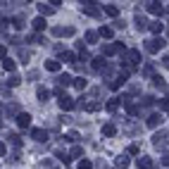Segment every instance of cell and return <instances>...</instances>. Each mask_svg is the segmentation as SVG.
<instances>
[{"label":"cell","mask_w":169,"mask_h":169,"mask_svg":"<svg viewBox=\"0 0 169 169\" xmlns=\"http://www.w3.org/2000/svg\"><path fill=\"white\" fill-rule=\"evenodd\" d=\"M117 164H119V167H126V164H129V160H126V157H119V160H117Z\"/></svg>","instance_id":"24"},{"label":"cell","mask_w":169,"mask_h":169,"mask_svg":"<svg viewBox=\"0 0 169 169\" xmlns=\"http://www.w3.org/2000/svg\"><path fill=\"white\" fill-rule=\"evenodd\" d=\"M162 45H164V41H162V38H152V41H148V45H145V48H148L150 53H157Z\"/></svg>","instance_id":"1"},{"label":"cell","mask_w":169,"mask_h":169,"mask_svg":"<svg viewBox=\"0 0 169 169\" xmlns=\"http://www.w3.org/2000/svg\"><path fill=\"white\" fill-rule=\"evenodd\" d=\"M60 107H62V110H71V107H74L69 95H60Z\"/></svg>","instance_id":"2"},{"label":"cell","mask_w":169,"mask_h":169,"mask_svg":"<svg viewBox=\"0 0 169 169\" xmlns=\"http://www.w3.org/2000/svg\"><path fill=\"white\" fill-rule=\"evenodd\" d=\"M91 167H93V164H91L88 160H81L79 162V169H91Z\"/></svg>","instance_id":"20"},{"label":"cell","mask_w":169,"mask_h":169,"mask_svg":"<svg viewBox=\"0 0 169 169\" xmlns=\"http://www.w3.org/2000/svg\"><path fill=\"white\" fill-rule=\"evenodd\" d=\"M17 124L22 126V129H24V126H29V124H31V117H29V115H19V119H17Z\"/></svg>","instance_id":"6"},{"label":"cell","mask_w":169,"mask_h":169,"mask_svg":"<svg viewBox=\"0 0 169 169\" xmlns=\"http://www.w3.org/2000/svg\"><path fill=\"white\" fill-rule=\"evenodd\" d=\"M105 12L110 14V17H117V14H119V10H117L115 5H107V7H105Z\"/></svg>","instance_id":"16"},{"label":"cell","mask_w":169,"mask_h":169,"mask_svg":"<svg viewBox=\"0 0 169 169\" xmlns=\"http://www.w3.org/2000/svg\"><path fill=\"white\" fill-rule=\"evenodd\" d=\"M38 10H41V14H53V7H45V5H38Z\"/></svg>","instance_id":"18"},{"label":"cell","mask_w":169,"mask_h":169,"mask_svg":"<svg viewBox=\"0 0 169 169\" xmlns=\"http://www.w3.org/2000/svg\"><path fill=\"white\" fill-rule=\"evenodd\" d=\"M34 29H38V31H41V29H45V19H43V17H36V19H34Z\"/></svg>","instance_id":"12"},{"label":"cell","mask_w":169,"mask_h":169,"mask_svg":"<svg viewBox=\"0 0 169 169\" xmlns=\"http://www.w3.org/2000/svg\"><path fill=\"white\" fill-rule=\"evenodd\" d=\"M19 83V76H10V86H17Z\"/></svg>","instance_id":"25"},{"label":"cell","mask_w":169,"mask_h":169,"mask_svg":"<svg viewBox=\"0 0 169 169\" xmlns=\"http://www.w3.org/2000/svg\"><path fill=\"white\" fill-rule=\"evenodd\" d=\"M148 12H152V14H160V12H162V5H160V2H148Z\"/></svg>","instance_id":"5"},{"label":"cell","mask_w":169,"mask_h":169,"mask_svg":"<svg viewBox=\"0 0 169 169\" xmlns=\"http://www.w3.org/2000/svg\"><path fill=\"white\" fill-rule=\"evenodd\" d=\"M103 64H105V60H103V57H98V60H95V62H93V69H100V67H103Z\"/></svg>","instance_id":"22"},{"label":"cell","mask_w":169,"mask_h":169,"mask_svg":"<svg viewBox=\"0 0 169 169\" xmlns=\"http://www.w3.org/2000/svg\"><path fill=\"white\" fill-rule=\"evenodd\" d=\"M67 141H79V134H76V131H69V134H67Z\"/></svg>","instance_id":"21"},{"label":"cell","mask_w":169,"mask_h":169,"mask_svg":"<svg viewBox=\"0 0 169 169\" xmlns=\"http://www.w3.org/2000/svg\"><path fill=\"white\" fill-rule=\"evenodd\" d=\"M76 88H81V91L86 88V79H76Z\"/></svg>","instance_id":"23"},{"label":"cell","mask_w":169,"mask_h":169,"mask_svg":"<svg viewBox=\"0 0 169 169\" xmlns=\"http://www.w3.org/2000/svg\"><path fill=\"white\" fill-rule=\"evenodd\" d=\"M164 67H167V69H169V57H164Z\"/></svg>","instance_id":"30"},{"label":"cell","mask_w":169,"mask_h":169,"mask_svg":"<svg viewBox=\"0 0 169 169\" xmlns=\"http://www.w3.org/2000/svg\"><path fill=\"white\" fill-rule=\"evenodd\" d=\"M100 36H103V38H112V29H110V26H103V29H100Z\"/></svg>","instance_id":"17"},{"label":"cell","mask_w":169,"mask_h":169,"mask_svg":"<svg viewBox=\"0 0 169 169\" xmlns=\"http://www.w3.org/2000/svg\"><path fill=\"white\" fill-rule=\"evenodd\" d=\"M162 29H164L162 22H152V24H150V31H152V34H162Z\"/></svg>","instance_id":"8"},{"label":"cell","mask_w":169,"mask_h":169,"mask_svg":"<svg viewBox=\"0 0 169 169\" xmlns=\"http://www.w3.org/2000/svg\"><path fill=\"white\" fill-rule=\"evenodd\" d=\"M45 69L57 71V69H60V62H55V60H48V62H45Z\"/></svg>","instance_id":"10"},{"label":"cell","mask_w":169,"mask_h":169,"mask_svg":"<svg viewBox=\"0 0 169 169\" xmlns=\"http://www.w3.org/2000/svg\"><path fill=\"white\" fill-rule=\"evenodd\" d=\"M115 131H117V129L112 124H105V126H103V134H105V136H115Z\"/></svg>","instance_id":"15"},{"label":"cell","mask_w":169,"mask_h":169,"mask_svg":"<svg viewBox=\"0 0 169 169\" xmlns=\"http://www.w3.org/2000/svg\"><path fill=\"white\" fill-rule=\"evenodd\" d=\"M157 124H162V117L160 115H152L150 119H148V126H157Z\"/></svg>","instance_id":"11"},{"label":"cell","mask_w":169,"mask_h":169,"mask_svg":"<svg viewBox=\"0 0 169 169\" xmlns=\"http://www.w3.org/2000/svg\"><path fill=\"white\" fill-rule=\"evenodd\" d=\"M5 55H7V50H5V45H0V60H5Z\"/></svg>","instance_id":"27"},{"label":"cell","mask_w":169,"mask_h":169,"mask_svg":"<svg viewBox=\"0 0 169 169\" xmlns=\"http://www.w3.org/2000/svg\"><path fill=\"white\" fill-rule=\"evenodd\" d=\"M136 24H138V29H145V26H148V22H145L143 17H136Z\"/></svg>","instance_id":"19"},{"label":"cell","mask_w":169,"mask_h":169,"mask_svg":"<svg viewBox=\"0 0 169 169\" xmlns=\"http://www.w3.org/2000/svg\"><path fill=\"white\" fill-rule=\"evenodd\" d=\"M162 162H164V164L169 167V155H164V157H162Z\"/></svg>","instance_id":"29"},{"label":"cell","mask_w":169,"mask_h":169,"mask_svg":"<svg viewBox=\"0 0 169 169\" xmlns=\"http://www.w3.org/2000/svg\"><path fill=\"white\" fill-rule=\"evenodd\" d=\"M138 167H143V169H152V160H150V157H141V160H138Z\"/></svg>","instance_id":"7"},{"label":"cell","mask_w":169,"mask_h":169,"mask_svg":"<svg viewBox=\"0 0 169 169\" xmlns=\"http://www.w3.org/2000/svg\"><path fill=\"white\" fill-rule=\"evenodd\" d=\"M31 136H34L36 141H45V138H48V134H45L43 129H34V131H31Z\"/></svg>","instance_id":"4"},{"label":"cell","mask_w":169,"mask_h":169,"mask_svg":"<svg viewBox=\"0 0 169 169\" xmlns=\"http://www.w3.org/2000/svg\"><path fill=\"white\" fill-rule=\"evenodd\" d=\"M2 69L5 71H14V62H12L10 57H5V60H2Z\"/></svg>","instance_id":"9"},{"label":"cell","mask_w":169,"mask_h":169,"mask_svg":"<svg viewBox=\"0 0 169 169\" xmlns=\"http://www.w3.org/2000/svg\"><path fill=\"white\" fill-rule=\"evenodd\" d=\"M83 12H86V14H98L95 2H83Z\"/></svg>","instance_id":"3"},{"label":"cell","mask_w":169,"mask_h":169,"mask_svg":"<svg viewBox=\"0 0 169 169\" xmlns=\"http://www.w3.org/2000/svg\"><path fill=\"white\" fill-rule=\"evenodd\" d=\"M5 150H7V148H5V143H0V155H5Z\"/></svg>","instance_id":"28"},{"label":"cell","mask_w":169,"mask_h":169,"mask_svg":"<svg viewBox=\"0 0 169 169\" xmlns=\"http://www.w3.org/2000/svg\"><path fill=\"white\" fill-rule=\"evenodd\" d=\"M57 83H60V86H69V83H71V79H69V74H62V76H60V79H57Z\"/></svg>","instance_id":"13"},{"label":"cell","mask_w":169,"mask_h":169,"mask_svg":"<svg viewBox=\"0 0 169 169\" xmlns=\"http://www.w3.org/2000/svg\"><path fill=\"white\" fill-rule=\"evenodd\" d=\"M50 98V91L48 88H38V100H48Z\"/></svg>","instance_id":"14"},{"label":"cell","mask_w":169,"mask_h":169,"mask_svg":"<svg viewBox=\"0 0 169 169\" xmlns=\"http://www.w3.org/2000/svg\"><path fill=\"white\" fill-rule=\"evenodd\" d=\"M81 152H83V150H81V148H74V150H71V157H79Z\"/></svg>","instance_id":"26"}]
</instances>
